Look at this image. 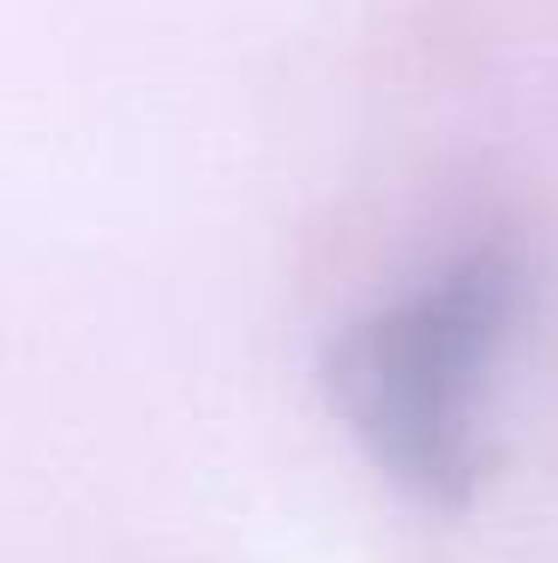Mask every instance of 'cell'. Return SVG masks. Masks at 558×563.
<instances>
[{
	"mask_svg": "<svg viewBox=\"0 0 558 563\" xmlns=\"http://www.w3.org/2000/svg\"><path fill=\"white\" fill-rule=\"evenodd\" d=\"M523 294V258L504 240H481L325 347L318 390L337 426L415 504L469 509L486 486V390Z\"/></svg>",
	"mask_w": 558,
	"mask_h": 563,
	"instance_id": "obj_1",
	"label": "cell"
}]
</instances>
